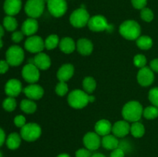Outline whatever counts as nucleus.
I'll list each match as a JSON object with an SVG mask.
<instances>
[{
  "instance_id": "13",
  "label": "nucleus",
  "mask_w": 158,
  "mask_h": 157,
  "mask_svg": "<svg viewBox=\"0 0 158 157\" xmlns=\"http://www.w3.org/2000/svg\"><path fill=\"white\" fill-rule=\"evenodd\" d=\"M154 75L152 69L149 67L141 68L137 73V81L142 86H149L154 83Z\"/></svg>"
},
{
  "instance_id": "35",
  "label": "nucleus",
  "mask_w": 158,
  "mask_h": 157,
  "mask_svg": "<svg viewBox=\"0 0 158 157\" xmlns=\"http://www.w3.org/2000/svg\"><path fill=\"white\" fill-rule=\"evenodd\" d=\"M56 92L60 96H64L66 93L68 92L69 88H68L67 84L66 82H60L56 86Z\"/></svg>"
},
{
  "instance_id": "31",
  "label": "nucleus",
  "mask_w": 158,
  "mask_h": 157,
  "mask_svg": "<svg viewBox=\"0 0 158 157\" xmlns=\"http://www.w3.org/2000/svg\"><path fill=\"white\" fill-rule=\"evenodd\" d=\"M60 42L58 35L52 34V35H49L44 41L45 48H46L48 50H52L60 45Z\"/></svg>"
},
{
  "instance_id": "39",
  "label": "nucleus",
  "mask_w": 158,
  "mask_h": 157,
  "mask_svg": "<svg viewBox=\"0 0 158 157\" xmlns=\"http://www.w3.org/2000/svg\"><path fill=\"white\" fill-rule=\"evenodd\" d=\"M26 118H25L23 115H16L14 119V123H15V126L19 128H22L26 124Z\"/></svg>"
},
{
  "instance_id": "15",
  "label": "nucleus",
  "mask_w": 158,
  "mask_h": 157,
  "mask_svg": "<svg viewBox=\"0 0 158 157\" xmlns=\"http://www.w3.org/2000/svg\"><path fill=\"white\" fill-rule=\"evenodd\" d=\"M112 132L115 136L123 138L131 132V126L126 120H120L114 123L112 127Z\"/></svg>"
},
{
  "instance_id": "17",
  "label": "nucleus",
  "mask_w": 158,
  "mask_h": 157,
  "mask_svg": "<svg viewBox=\"0 0 158 157\" xmlns=\"http://www.w3.org/2000/svg\"><path fill=\"white\" fill-rule=\"evenodd\" d=\"M32 60V62L29 63H33L39 69L41 70H46L51 66L50 58L44 52H40L36 54V55Z\"/></svg>"
},
{
  "instance_id": "32",
  "label": "nucleus",
  "mask_w": 158,
  "mask_h": 157,
  "mask_svg": "<svg viewBox=\"0 0 158 157\" xmlns=\"http://www.w3.org/2000/svg\"><path fill=\"white\" fill-rule=\"evenodd\" d=\"M143 115L148 119H154L158 117V108L154 106H148L143 109Z\"/></svg>"
},
{
  "instance_id": "28",
  "label": "nucleus",
  "mask_w": 158,
  "mask_h": 157,
  "mask_svg": "<svg viewBox=\"0 0 158 157\" xmlns=\"http://www.w3.org/2000/svg\"><path fill=\"white\" fill-rule=\"evenodd\" d=\"M131 133L135 138H140L145 133L144 126L139 122L133 123V124L131 126Z\"/></svg>"
},
{
  "instance_id": "40",
  "label": "nucleus",
  "mask_w": 158,
  "mask_h": 157,
  "mask_svg": "<svg viewBox=\"0 0 158 157\" xmlns=\"http://www.w3.org/2000/svg\"><path fill=\"white\" fill-rule=\"evenodd\" d=\"M91 155V151L86 148L80 149L76 152V157H90Z\"/></svg>"
},
{
  "instance_id": "18",
  "label": "nucleus",
  "mask_w": 158,
  "mask_h": 157,
  "mask_svg": "<svg viewBox=\"0 0 158 157\" xmlns=\"http://www.w3.org/2000/svg\"><path fill=\"white\" fill-rule=\"evenodd\" d=\"M74 74V66L72 64L66 63L63 65L57 72V78L60 82H67Z\"/></svg>"
},
{
  "instance_id": "36",
  "label": "nucleus",
  "mask_w": 158,
  "mask_h": 157,
  "mask_svg": "<svg viewBox=\"0 0 158 157\" xmlns=\"http://www.w3.org/2000/svg\"><path fill=\"white\" fill-rule=\"evenodd\" d=\"M148 98L153 106L158 108V87L153 88L150 90L148 94Z\"/></svg>"
},
{
  "instance_id": "2",
  "label": "nucleus",
  "mask_w": 158,
  "mask_h": 157,
  "mask_svg": "<svg viewBox=\"0 0 158 157\" xmlns=\"http://www.w3.org/2000/svg\"><path fill=\"white\" fill-rule=\"evenodd\" d=\"M143 109L139 102L130 101L124 105L122 109V115L124 120L131 123L138 122L143 115Z\"/></svg>"
},
{
  "instance_id": "24",
  "label": "nucleus",
  "mask_w": 158,
  "mask_h": 157,
  "mask_svg": "<svg viewBox=\"0 0 158 157\" xmlns=\"http://www.w3.org/2000/svg\"><path fill=\"white\" fill-rule=\"evenodd\" d=\"M60 49L63 52L66 54H70L77 49V45L73 39L69 37L63 38L60 42Z\"/></svg>"
},
{
  "instance_id": "41",
  "label": "nucleus",
  "mask_w": 158,
  "mask_h": 157,
  "mask_svg": "<svg viewBox=\"0 0 158 157\" xmlns=\"http://www.w3.org/2000/svg\"><path fill=\"white\" fill-rule=\"evenodd\" d=\"M24 38V34L22 31H15L12 35V40L15 43L20 42Z\"/></svg>"
},
{
  "instance_id": "29",
  "label": "nucleus",
  "mask_w": 158,
  "mask_h": 157,
  "mask_svg": "<svg viewBox=\"0 0 158 157\" xmlns=\"http://www.w3.org/2000/svg\"><path fill=\"white\" fill-rule=\"evenodd\" d=\"M83 87L86 93L90 94L97 88V83L93 77H86L83 81Z\"/></svg>"
},
{
  "instance_id": "5",
  "label": "nucleus",
  "mask_w": 158,
  "mask_h": 157,
  "mask_svg": "<svg viewBox=\"0 0 158 157\" xmlns=\"http://www.w3.org/2000/svg\"><path fill=\"white\" fill-rule=\"evenodd\" d=\"M6 58L9 66H18L21 65L24 60V51L20 46H12L6 51Z\"/></svg>"
},
{
  "instance_id": "26",
  "label": "nucleus",
  "mask_w": 158,
  "mask_h": 157,
  "mask_svg": "<svg viewBox=\"0 0 158 157\" xmlns=\"http://www.w3.org/2000/svg\"><path fill=\"white\" fill-rule=\"evenodd\" d=\"M20 108L22 111L27 114H32L36 111V104L32 99H23L20 103Z\"/></svg>"
},
{
  "instance_id": "23",
  "label": "nucleus",
  "mask_w": 158,
  "mask_h": 157,
  "mask_svg": "<svg viewBox=\"0 0 158 157\" xmlns=\"http://www.w3.org/2000/svg\"><path fill=\"white\" fill-rule=\"evenodd\" d=\"M101 144L103 147L107 150H114L119 147L120 142L117 139V136L109 134L103 137L101 139Z\"/></svg>"
},
{
  "instance_id": "50",
  "label": "nucleus",
  "mask_w": 158,
  "mask_h": 157,
  "mask_svg": "<svg viewBox=\"0 0 158 157\" xmlns=\"http://www.w3.org/2000/svg\"><path fill=\"white\" fill-rule=\"evenodd\" d=\"M0 157H2V154L1 151H0Z\"/></svg>"
},
{
  "instance_id": "8",
  "label": "nucleus",
  "mask_w": 158,
  "mask_h": 157,
  "mask_svg": "<svg viewBox=\"0 0 158 157\" xmlns=\"http://www.w3.org/2000/svg\"><path fill=\"white\" fill-rule=\"evenodd\" d=\"M47 8L51 15L54 17H61L67 11V2L66 0H46Z\"/></svg>"
},
{
  "instance_id": "42",
  "label": "nucleus",
  "mask_w": 158,
  "mask_h": 157,
  "mask_svg": "<svg viewBox=\"0 0 158 157\" xmlns=\"http://www.w3.org/2000/svg\"><path fill=\"white\" fill-rule=\"evenodd\" d=\"M125 152L121 148L118 147L117 149L112 150V152L110 154V157H124Z\"/></svg>"
},
{
  "instance_id": "22",
  "label": "nucleus",
  "mask_w": 158,
  "mask_h": 157,
  "mask_svg": "<svg viewBox=\"0 0 158 157\" xmlns=\"http://www.w3.org/2000/svg\"><path fill=\"white\" fill-rule=\"evenodd\" d=\"M113 126L110 122L106 119H101L97 122L95 125V132L101 136L109 135L112 132Z\"/></svg>"
},
{
  "instance_id": "7",
  "label": "nucleus",
  "mask_w": 158,
  "mask_h": 157,
  "mask_svg": "<svg viewBox=\"0 0 158 157\" xmlns=\"http://www.w3.org/2000/svg\"><path fill=\"white\" fill-rule=\"evenodd\" d=\"M44 9V0H28L25 6V12L29 18H37L40 17Z\"/></svg>"
},
{
  "instance_id": "43",
  "label": "nucleus",
  "mask_w": 158,
  "mask_h": 157,
  "mask_svg": "<svg viewBox=\"0 0 158 157\" xmlns=\"http://www.w3.org/2000/svg\"><path fill=\"white\" fill-rule=\"evenodd\" d=\"M9 65L6 60H0V74H4L9 70Z\"/></svg>"
},
{
  "instance_id": "21",
  "label": "nucleus",
  "mask_w": 158,
  "mask_h": 157,
  "mask_svg": "<svg viewBox=\"0 0 158 157\" xmlns=\"http://www.w3.org/2000/svg\"><path fill=\"white\" fill-rule=\"evenodd\" d=\"M77 49L81 55H89L94 50V45L87 38H80L77 42Z\"/></svg>"
},
{
  "instance_id": "38",
  "label": "nucleus",
  "mask_w": 158,
  "mask_h": 157,
  "mask_svg": "<svg viewBox=\"0 0 158 157\" xmlns=\"http://www.w3.org/2000/svg\"><path fill=\"white\" fill-rule=\"evenodd\" d=\"M133 6L137 9H143L146 7L148 0H131Z\"/></svg>"
},
{
  "instance_id": "45",
  "label": "nucleus",
  "mask_w": 158,
  "mask_h": 157,
  "mask_svg": "<svg viewBox=\"0 0 158 157\" xmlns=\"http://www.w3.org/2000/svg\"><path fill=\"white\" fill-rule=\"evenodd\" d=\"M5 141H6V134H5V132L2 130V129L0 128V147L2 146Z\"/></svg>"
},
{
  "instance_id": "14",
  "label": "nucleus",
  "mask_w": 158,
  "mask_h": 157,
  "mask_svg": "<svg viewBox=\"0 0 158 157\" xmlns=\"http://www.w3.org/2000/svg\"><path fill=\"white\" fill-rule=\"evenodd\" d=\"M23 90V86L19 80L16 78L9 79L5 86V92L9 97H16Z\"/></svg>"
},
{
  "instance_id": "47",
  "label": "nucleus",
  "mask_w": 158,
  "mask_h": 157,
  "mask_svg": "<svg viewBox=\"0 0 158 157\" xmlns=\"http://www.w3.org/2000/svg\"><path fill=\"white\" fill-rule=\"evenodd\" d=\"M4 35V29H3L2 26L0 25V38H2V37Z\"/></svg>"
},
{
  "instance_id": "46",
  "label": "nucleus",
  "mask_w": 158,
  "mask_h": 157,
  "mask_svg": "<svg viewBox=\"0 0 158 157\" xmlns=\"http://www.w3.org/2000/svg\"><path fill=\"white\" fill-rule=\"evenodd\" d=\"M90 157H106V156L102 153H94Z\"/></svg>"
},
{
  "instance_id": "4",
  "label": "nucleus",
  "mask_w": 158,
  "mask_h": 157,
  "mask_svg": "<svg viewBox=\"0 0 158 157\" xmlns=\"http://www.w3.org/2000/svg\"><path fill=\"white\" fill-rule=\"evenodd\" d=\"M42 133L40 126L36 123H27L21 128L20 135L27 142H34L38 139Z\"/></svg>"
},
{
  "instance_id": "11",
  "label": "nucleus",
  "mask_w": 158,
  "mask_h": 157,
  "mask_svg": "<svg viewBox=\"0 0 158 157\" xmlns=\"http://www.w3.org/2000/svg\"><path fill=\"white\" fill-rule=\"evenodd\" d=\"M22 75L27 83L33 84L36 83L40 78V69L33 63L29 62L23 68Z\"/></svg>"
},
{
  "instance_id": "19",
  "label": "nucleus",
  "mask_w": 158,
  "mask_h": 157,
  "mask_svg": "<svg viewBox=\"0 0 158 157\" xmlns=\"http://www.w3.org/2000/svg\"><path fill=\"white\" fill-rule=\"evenodd\" d=\"M4 11L8 15H17L20 12L22 8L21 0H6L4 2Z\"/></svg>"
},
{
  "instance_id": "1",
  "label": "nucleus",
  "mask_w": 158,
  "mask_h": 157,
  "mask_svg": "<svg viewBox=\"0 0 158 157\" xmlns=\"http://www.w3.org/2000/svg\"><path fill=\"white\" fill-rule=\"evenodd\" d=\"M95 97L89 95L85 91L80 89H75L72 91L68 95V103L74 109H80L86 107L89 103H93Z\"/></svg>"
},
{
  "instance_id": "12",
  "label": "nucleus",
  "mask_w": 158,
  "mask_h": 157,
  "mask_svg": "<svg viewBox=\"0 0 158 157\" xmlns=\"http://www.w3.org/2000/svg\"><path fill=\"white\" fill-rule=\"evenodd\" d=\"M83 141L85 147L90 151L97 150L101 145V139H100V135L96 132H87L83 137Z\"/></svg>"
},
{
  "instance_id": "20",
  "label": "nucleus",
  "mask_w": 158,
  "mask_h": 157,
  "mask_svg": "<svg viewBox=\"0 0 158 157\" xmlns=\"http://www.w3.org/2000/svg\"><path fill=\"white\" fill-rule=\"evenodd\" d=\"M38 28L39 25L37 20L33 18H29L23 23L22 32L25 35L32 36V35H34V34L36 33Z\"/></svg>"
},
{
  "instance_id": "3",
  "label": "nucleus",
  "mask_w": 158,
  "mask_h": 157,
  "mask_svg": "<svg viewBox=\"0 0 158 157\" xmlns=\"http://www.w3.org/2000/svg\"><path fill=\"white\" fill-rule=\"evenodd\" d=\"M120 33L128 40H137L140 36L141 28L139 23L134 20H127L120 26Z\"/></svg>"
},
{
  "instance_id": "9",
  "label": "nucleus",
  "mask_w": 158,
  "mask_h": 157,
  "mask_svg": "<svg viewBox=\"0 0 158 157\" xmlns=\"http://www.w3.org/2000/svg\"><path fill=\"white\" fill-rule=\"evenodd\" d=\"M88 27L94 32H103L112 29V26L108 24L106 18L103 15H97L91 17L88 22Z\"/></svg>"
},
{
  "instance_id": "34",
  "label": "nucleus",
  "mask_w": 158,
  "mask_h": 157,
  "mask_svg": "<svg viewBox=\"0 0 158 157\" xmlns=\"http://www.w3.org/2000/svg\"><path fill=\"white\" fill-rule=\"evenodd\" d=\"M140 17L143 21L147 22H150L154 19V12H152L151 9L149 8H143L140 11Z\"/></svg>"
},
{
  "instance_id": "37",
  "label": "nucleus",
  "mask_w": 158,
  "mask_h": 157,
  "mask_svg": "<svg viewBox=\"0 0 158 157\" xmlns=\"http://www.w3.org/2000/svg\"><path fill=\"white\" fill-rule=\"evenodd\" d=\"M134 64L137 67L140 68V69L145 67L147 64L146 57L143 55H141V54H138V55H135L134 58Z\"/></svg>"
},
{
  "instance_id": "6",
  "label": "nucleus",
  "mask_w": 158,
  "mask_h": 157,
  "mask_svg": "<svg viewBox=\"0 0 158 157\" xmlns=\"http://www.w3.org/2000/svg\"><path fill=\"white\" fill-rule=\"evenodd\" d=\"M90 18L89 14L84 8H79L73 11L69 17L71 25L76 28H83L88 25Z\"/></svg>"
},
{
  "instance_id": "44",
  "label": "nucleus",
  "mask_w": 158,
  "mask_h": 157,
  "mask_svg": "<svg viewBox=\"0 0 158 157\" xmlns=\"http://www.w3.org/2000/svg\"><path fill=\"white\" fill-rule=\"evenodd\" d=\"M151 69H152L153 72H158V58H154L150 63Z\"/></svg>"
},
{
  "instance_id": "16",
  "label": "nucleus",
  "mask_w": 158,
  "mask_h": 157,
  "mask_svg": "<svg viewBox=\"0 0 158 157\" xmlns=\"http://www.w3.org/2000/svg\"><path fill=\"white\" fill-rule=\"evenodd\" d=\"M23 92L29 99L38 100L43 97L44 94V89L40 85L33 83V84H30L26 86L23 89Z\"/></svg>"
},
{
  "instance_id": "49",
  "label": "nucleus",
  "mask_w": 158,
  "mask_h": 157,
  "mask_svg": "<svg viewBox=\"0 0 158 157\" xmlns=\"http://www.w3.org/2000/svg\"><path fill=\"white\" fill-rule=\"evenodd\" d=\"M2 46H3V42L2 40V38H0V49H1Z\"/></svg>"
},
{
  "instance_id": "10",
  "label": "nucleus",
  "mask_w": 158,
  "mask_h": 157,
  "mask_svg": "<svg viewBox=\"0 0 158 157\" xmlns=\"http://www.w3.org/2000/svg\"><path fill=\"white\" fill-rule=\"evenodd\" d=\"M45 48V42L43 38L38 35L29 36L25 42V49L32 53H40Z\"/></svg>"
},
{
  "instance_id": "25",
  "label": "nucleus",
  "mask_w": 158,
  "mask_h": 157,
  "mask_svg": "<svg viewBox=\"0 0 158 157\" xmlns=\"http://www.w3.org/2000/svg\"><path fill=\"white\" fill-rule=\"evenodd\" d=\"M21 135H19L16 132H12L9 134V136L6 139V146L9 149L15 150L19 147L21 144Z\"/></svg>"
},
{
  "instance_id": "33",
  "label": "nucleus",
  "mask_w": 158,
  "mask_h": 157,
  "mask_svg": "<svg viewBox=\"0 0 158 157\" xmlns=\"http://www.w3.org/2000/svg\"><path fill=\"white\" fill-rule=\"evenodd\" d=\"M2 107L7 112H12L16 108V101L13 97H8L3 101Z\"/></svg>"
},
{
  "instance_id": "30",
  "label": "nucleus",
  "mask_w": 158,
  "mask_h": 157,
  "mask_svg": "<svg viewBox=\"0 0 158 157\" xmlns=\"http://www.w3.org/2000/svg\"><path fill=\"white\" fill-rule=\"evenodd\" d=\"M3 26L9 32H13L17 29L18 22L13 16L7 15L3 19Z\"/></svg>"
},
{
  "instance_id": "27",
  "label": "nucleus",
  "mask_w": 158,
  "mask_h": 157,
  "mask_svg": "<svg viewBox=\"0 0 158 157\" xmlns=\"http://www.w3.org/2000/svg\"><path fill=\"white\" fill-rule=\"evenodd\" d=\"M137 46L143 50H148L150 49L153 46V40L151 37L148 35H142L140 36L136 41Z\"/></svg>"
},
{
  "instance_id": "48",
  "label": "nucleus",
  "mask_w": 158,
  "mask_h": 157,
  "mask_svg": "<svg viewBox=\"0 0 158 157\" xmlns=\"http://www.w3.org/2000/svg\"><path fill=\"white\" fill-rule=\"evenodd\" d=\"M56 157H70V156H69V155H68V154L63 153V154H60V155H57Z\"/></svg>"
}]
</instances>
